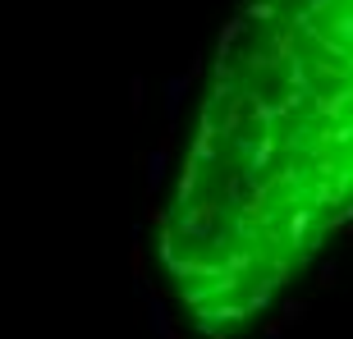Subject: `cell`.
<instances>
[{"label":"cell","instance_id":"7a4b0ae2","mask_svg":"<svg viewBox=\"0 0 353 339\" xmlns=\"http://www.w3.org/2000/svg\"><path fill=\"white\" fill-rule=\"evenodd\" d=\"M183 96H188V74H179V79H170L165 83V115H179V105H183Z\"/></svg>","mask_w":353,"mask_h":339},{"label":"cell","instance_id":"6da1fadb","mask_svg":"<svg viewBox=\"0 0 353 339\" xmlns=\"http://www.w3.org/2000/svg\"><path fill=\"white\" fill-rule=\"evenodd\" d=\"M147 330H152V339H170V316H165V302L152 298V307H147Z\"/></svg>","mask_w":353,"mask_h":339},{"label":"cell","instance_id":"3957f363","mask_svg":"<svg viewBox=\"0 0 353 339\" xmlns=\"http://www.w3.org/2000/svg\"><path fill=\"white\" fill-rule=\"evenodd\" d=\"M165 165H170V152H165V147H157V152L147 156V188H161V179H165Z\"/></svg>","mask_w":353,"mask_h":339}]
</instances>
